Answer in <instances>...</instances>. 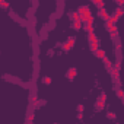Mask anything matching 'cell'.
Listing matches in <instances>:
<instances>
[{
  "label": "cell",
  "mask_w": 124,
  "mask_h": 124,
  "mask_svg": "<svg viewBox=\"0 0 124 124\" xmlns=\"http://www.w3.org/2000/svg\"><path fill=\"white\" fill-rule=\"evenodd\" d=\"M105 101H107V93H101V96L98 98V101H96V104H95L96 109H102V108L105 107Z\"/></svg>",
  "instance_id": "1"
},
{
  "label": "cell",
  "mask_w": 124,
  "mask_h": 124,
  "mask_svg": "<svg viewBox=\"0 0 124 124\" xmlns=\"http://www.w3.org/2000/svg\"><path fill=\"white\" fill-rule=\"evenodd\" d=\"M75 41H76L75 37H70V38L63 44V50H64V51H70V50L73 48V45H75Z\"/></svg>",
  "instance_id": "2"
},
{
  "label": "cell",
  "mask_w": 124,
  "mask_h": 124,
  "mask_svg": "<svg viewBox=\"0 0 124 124\" xmlns=\"http://www.w3.org/2000/svg\"><path fill=\"white\" fill-rule=\"evenodd\" d=\"M109 72H111V75H112V79L118 83V82H120V69H117V67L112 66V67L109 69Z\"/></svg>",
  "instance_id": "3"
},
{
  "label": "cell",
  "mask_w": 124,
  "mask_h": 124,
  "mask_svg": "<svg viewBox=\"0 0 124 124\" xmlns=\"http://www.w3.org/2000/svg\"><path fill=\"white\" fill-rule=\"evenodd\" d=\"M76 76H78V70H76L75 67H70V69L67 70V75H66V78H67V79H70V80H73Z\"/></svg>",
  "instance_id": "4"
},
{
  "label": "cell",
  "mask_w": 124,
  "mask_h": 124,
  "mask_svg": "<svg viewBox=\"0 0 124 124\" xmlns=\"http://www.w3.org/2000/svg\"><path fill=\"white\" fill-rule=\"evenodd\" d=\"M98 13H99V16H101L102 19H105V21H107V19L109 18V13H108V10L105 9V6H104V8H99Z\"/></svg>",
  "instance_id": "5"
},
{
  "label": "cell",
  "mask_w": 124,
  "mask_h": 124,
  "mask_svg": "<svg viewBox=\"0 0 124 124\" xmlns=\"http://www.w3.org/2000/svg\"><path fill=\"white\" fill-rule=\"evenodd\" d=\"M72 28H73L75 31H80V29L83 28V22H82V21H73Z\"/></svg>",
  "instance_id": "6"
},
{
  "label": "cell",
  "mask_w": 124,
  "mask_h": 124,
  "mask_svg": "<svg viewBox=\"0 0 124 124\" xmlns=\"http://www.w3.org/2000/svg\"><path fill=\"white\" fill-rule=\"evenodd\" d=\"M108 31H109V35H111L112 38H115V37H117V34H118V29H117L115 23H114V25H112V26H111V28H109Z\"/></svg>",
  "instance_id": "7"
},
{
  "label": "cell",
  "mask_w": 124,
  "mask_h": 124,
  "mask_svg": "<svg viewBox=\"0 0 124 124\" xmlns=\"http://www.w3.org/2000/svg\"><path fill=\"white\" fill-rule=\"evenodd\" d=\"M102 61H104V64L107 66V69H108V70H109V69L112 67V61H111V60H109V58H108L107 55H105V57L102 58Z\"/></svg>",
  "instance_id": "8"
},
{
  "label": "cell",
  "mask_w": 124,
  "mask_h": 124,
  "mask_svg": "<svg viewBox=\"0 0 124 124\" xmlns=\"http://www.w3.org/2000/svg\"><path fill=\"white\" fill-rule=\"evenodd\" d=\"M88 34H89V42H99L98 37L95 35V31L93 32H88Z\"/></svg>",
  "instance_id": "9"
},
{
  "label": "cell",
  "mask_w": 124,
  "mask_h": 124,
  "mask_svg": "<svg viewBox=\"0 0 124 124\" xmlns=\"http://www.w3.org/2000/svg\"><path fill=\"white\" fill-rule=\"evenodd\" d=\"M124 15V10H123V8L120 6V8H117V10H115V13H114V16L117 18V19H120L121 16Z\"/></svg>",
  "instance_id": "10"
},
{
  "label": "cell",
  "mask_w": 124,
  "mask_h": 124,
  "mask_svg": "<svg viewBox=\"0 0 124 124\" xmlns=\"http://www.w3.org/2000/svg\"><path fill=\"white\" fill-rule=\"evenodd\" d=\"M95 55H96L98 58H104V57H105V51H104L102 48H98V50L95 51Z\"/></svg>",
  "instance_id": "11"
},
{
  "label": "cell",
  "mask_w": 124,
  "mask_h": 124,
  "mask_svg": "<svg viewBox=\"0 0 124 124\" xmlns=\"http://www.w3.org/2000/svg\"><path fill=\"white\" fill-rule=\"evenodd\" d=\"M78 12H79V13H91V9H89L88 6H80V8L78 9Z\"/></svg>",
  "instance_id": "12"
},
{
  "label": "cell",
  "mask_w": 124,
  "mask_h": 124,
  "mask_svg": "<svg viewBox=\"0 0 124 124\" xmlns=\"http://www.w3.org/2000/svg\"><path fill=\"white\" fill-rule=\"evenodd\" d=\"M89 47H91V51H92V53H95V51L99 48V42H91V44H89Z\"/></svg>",
  "instance_id": "13"
},
{
  "label": "cell",
  "mask_w": 124,
  "mask_h": 124,
  "mask_svg": "<svg viewBox=\"0 0 124 124\" xmlns=\"http://www.w3.org/2000/svg\"><path fill=\"white\" fill-rule=\"evenodd\" d=\"M79 18H80L79 12H72V13H70V19H72V21H79Z\"/></svg>",
  "instance_id": "14"
},
{
  "label": "cell",
  "mask_w": 124,
  "mask_h": 124,
  "mask_svg": "<svg viewBox=\"0 0 124 124\" xmlns=\"http://www.w3.org/2000/svg\"><path fill=\"white\" fill-rule=\"evenodd\" d=\"M91 2H93L98 8H104L105 6V3H104V0H91Z\"/></svg>",
  "instance_id": "15"
},
{
  "label": "cell",
  "mask_w": 124,
  "mask_h": 124,
  "mask_svg": "<svg viewBox=\"0 0 124 124\" xmlns=\"http://www.w3.org/2000/svg\"><path fill=\"white\" fill-rule=\"evenodd\" d=\"M85 29L88 31V32H93L95 29H93V23H85Z\"/></svg>",
  "instance_id": "16"
},
{
  "label": "cell",
  "mask_w": 124,
  "mask_h": 124,
  "mask_svg": "<svg viewBox=\"0 0 124 124\" xmlns=\"http://www.w3.org/2000/svg\"><path fill=\"white\" fill-rule=\"evenodd\" d=\"M112 25H114V22L111 21V18H108V19H107V22H105V28H107V29H109Z\"/></svg>",
  "instance_id": "17"
},
{
  "label": "cell",
  "mask_w": 124,
  "mask_h": 124,
  "mask_svg": "<svg viewBox=\"0 0 124 124\" xmlns=\"http://www.w3.org/2000/svg\"><path fill=\"white\" fill-rule=\"evenodd\" d=\"M117 96H118L120 99H123V98H124V91H123L121 88H118V89H117Z\"/></svg>",
  "instance_id": "18"
},
{
  "label": "cell",
  "mask_w": 124,
  "mask_h": 124,
  "mask_svg": "<svg viewBox=\"0 0 124 124\" xmlns=\"http://www.w3.org/2000/svg\"><path fill=\"white\" fill-rule=\"evenodd\" d=\"M42 82H44L45 85H50V83H51V78H48V76H45V78L42 79Z\"/></svg>",
  "instance_id": "19"
},
{
  "label": "cell",
  "mask_w": 124,
  "mask_h": 124,
  "mask_svg": "<svg viewBox=\"0 0 124 124\" xmlns=\"http://www.w3.org/2000/svg\"><path fill=\"white\" fill-rule=\"evenodd\" d=\"M37 101H38V99H37V95H32V96H31V104H32V105H37Z\"/></svg>",
  "instance_id": "20"
},
{
  "label": "cell",
  "mask_w": 124,
  "mask_h": 124,
  "mask_svg": "<svg viewBox=\"0 0 124 124\" xmlns=\"http://www.w3.org/2000/svg\"><path fill=\"white\" fill-rule=\"evenodd\" d=\"M0 6H2L3 9H8V8H9V3H8V2H5V0H3V2L0 3Z\"/></svg>",
  "instance_id": "21"
},
{
  "label": "cell",
  "mask_w": 124,
  "mask_h": 124,
  "mask_svg": "<svg viewBox=\"0 0 124 124\" xmlns=\"http://www.w3.org/2000/svg\"><path fill=\"white\" fill-rule=\"evenodd\" d=\"M114 67H117V69H120V67H121V61H120V60H117V61H115Z\"/></svg>",
  "instance_id": "22"
},
{
  "label": "cell",
  "mask_w": 124,
  "mask_h": 124,
  "mask_svg": "<svg viewBox=\"0 0 124 124\" xmlns=\"http://www.w3.org/2000/svg\"><path fill=\"white\" fill-rule=\"evenodd\" d=\"M83 109H85V107H83L82 104H80V105H78V111H79V112H82Z\"/></svg>",
  "instance_id": "23"
},
{
  "label": "cell",
  "mask_w": 124,
  "mask_h": 124,
  "mask_svg": "<svg viewBox=\"0 0 124 124\" xmlns=\"http://www.w3.org/2000/svg\"><path fill=\"white\" fill-rule=\"evenodd\" d=\"M107 117H108V118H115V114H114V112H108Z\"/></svg>",
  "instance_id": "24"
},
{
  "label": "cell",
  "mask_w": 124,
  "mask_h": 124,
  "mask_svg": "<svg viewBox=\"0 0 124 124\" xmlns=\"http://www.w3.org/2000/svg\"><path fill=\"white\" fill-rule=\"evenodd\" d=\"M115 2H117L118 6H123V5H124V0H115Z\"/></svg>",
  "instance_id": "25"
},
{
  "label": "cell",
  "mask_w": 124,
  "mask_h": 124,
  "mask_svg": "<svg viewBox=\"0 0 124 124\" xmlns=\"http://www.w3.org/2000/svg\"><path fill=\"white\" fill-rule=\"evenodd\" d=\"M32 120H34V115H32V114H31V115H29V117H28V121H32Z\"/></svg>",
  "instance_id": "26"
},
{
  "label": "cell",
  "mask_w": 124,
  "mask_h": 124,
  "mask_svg": "<svg viewBox=\"0 0 124 124\" xmlns=\"http://www.w3.org/2000/svg\"><path fill=\"white\" fill-rule=\"evenodd\" d=\"M2 2H3V0H0V3H2Z\"/></svg>",
  "instance_id": "27"
}]
</instances>
